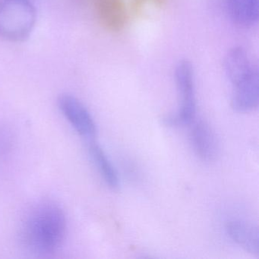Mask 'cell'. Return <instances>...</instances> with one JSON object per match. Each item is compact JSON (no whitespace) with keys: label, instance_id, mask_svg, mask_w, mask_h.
<instances>
[{"label":"cell","instance_id":"obj_6","mask_svg":"<svg viewBox=\"0 0 259 259\" xmlns=\"http://www.w3.org/2000/svg\"><path fill=\"white\" fill-rule=\"evenodd\" d=\"M96 13L100 23L112 32L125 28L128 19L125 0H97Z\"/></svg>","mask_w":259,"mask_h":259},{"label":"cell","instance_id":"obj_10","mask_svg":"<svg viewBox=\"0 0 259 259\" xmlns=\"http://www.w3.org/2000/svg\"><path fill=\"white\" fill-rule=\"evenodd\" d=\"M89 151L95 166L106 184L111 189H117L119 186L117 172L102 148L95 142H91Z\"/></svg>","mask_w":259,"mask_h":259},{"label":"cell","instance_id":"obj_9","mask_svg":"<svg viewBox=\"0 0 259 259\" xmlns=\"http://www.w3.org/2000/svg\"><path fill=\"white\" fill-rule=\"evenodd\" d=\"M230 19L236 25L249 28L258 20V0H225Z\"/></svg>","mask_w":259,"mask_h":259},{"label":"cell","instance_id":"obj_4","mask_svg":"<svg viewBox=\"0 0 259 259\" xmlns=\"http://www.w3.org/2000/svg\"><path fill=\"white\" fill-rule=\"evenodd\" d=\"M175 79L180 107L175 113L166 116L163 122L172 127L191 125L196 116V99L193 67L189 61L179 62L176 66Z\"/></svg>","mask_w":259,"mask_h":259},{"label":"cell","instance_id":"obj_1","mask_svg":"<svg viewBox=\"0 0 259 259\" xmlns=\"http://www.w3.org/2000/svg\"><path fill=\"white\" fill-rule=\"evenodd\" d=\"M67 221L63 209L53 201H41L25 215L19 237L25 249L36 255L57 252L64 242Z\"/></svg>","mask_w":259,"mask_h":259},{"label":"cell","instance_id":"obj_11","mask_svg":"<svg viewBox=\"0 0 259 259\" xmlns=\"http://www.w3.org/2000/svg\"><path fill=\"white\" fill-rule=\"evenodd\" d=\"M133 6L136 11H139L145 4H152L156 6H161L166 2V0H132Z\"/></svg>","mask_w":259,"mask_h":259},{"label":"cell","instance_id":"obj_5","mask_svg":"<svg viewBox=\"0 0 259 259\" xmlns=\"http://www.w3.org/2000/svg\"><path fill=\"white\" fill-rule=\"evenodd\" d=\"M58 107L74 130L82 137L92 139L97 133L96 123L85 106L73 95L63 94L58 98Z\"/></svg>","mask_w":259,"mask_h":259},{"label":"cell","instance_id":"obj_2","mask_svg":"<svg viewBox=\"0 0 259 259\" xmlns=\"http://www.w3.org/2000/svg\"><path fill=\"white\" fill-rule=\"evenodd\" d=\"M224 69L233 86L231 105L236 111L247 113L258 106V71L248 53L236 47L228 51L224 60Z\"/></svg>","mask_w":259,"mask_h":259},{"label":"cell","instance_id":"obj_3","mask_svg":"<svg viewBox=\"0 0 259 259\" xmlns=\"http://www.w3.org/2000/svg\"><path fill=\"white\" fill-rule=\"evenodd\" d=\"M37 22V11L30 0H0V38L25 41Z\"/></svg>","mask_w":259,"mask_h":259},{"label":"cell","instance_id":"obj_7","mask_svg":"<svg viewBox=\"0 0 259 259\" xmlns=\"http://www.w3.org/2000/svg\"><path fill=\"white\" fill-rule=\"evenodd\" d=\"M190 133L191 144L195 154L206 161L216 157L218 147L214 133L208 125L203 121L192 122Z\"/></svg>","mask_w":259,"mask_h":259},{"label":"cell","instance_id":"obj_8","mask_svg":"<svg viewBox=\"0 0 259 259\" xmlns=\"http://www.w3.org/2000/svg\"><path fill=\"white\" fill-rule=\"evenodd\" d=\"M226 230L235 243L248 252L258 255L259 233L257 227L243 221H232L227 224Z\"/></svg>","mask_w":259,"mask_h":259}]
</instances>
